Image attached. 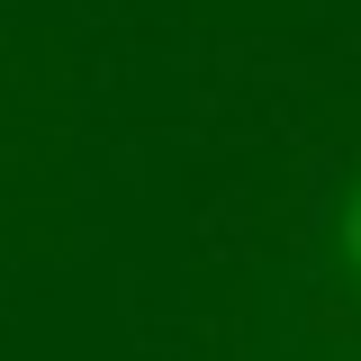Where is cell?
Returning <instances> with one entry per match:
<instances>
[{
	"mask_svg": "<svg viewBox=\"0 0 361 361\" xmlns=\"http://www.w3.org/2000/svg\"><path fill=\"white\" fill-rule=\"evenodd\" d=\"M343 262L361 271V190H353V199H343Z\"/></svg>",
	"mask_w": 361,
	"mask_h": 361,
	"instance_id": "cell-1",
	"label": "cell"
}]
</instances>
